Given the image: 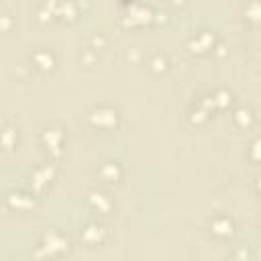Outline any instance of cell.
Segmentation results:
<instances>
[{"mask_svg":"<svg viewBox=\"0 0 261 261\" xmlns=\"http://www.w3.org/2000/svg\"><path fill=\"white\" fill-rule=\"evenodd\" d=\"M71 251V241L65 232L57 230V228H49L45 230L37 245H35V255L37 257H63Z\"/></svg>","mask_w":261,"mask_h":261,"instance_id":"6da1fadb","label":"cell"},{"mask_svg":"<svg viewBox=\"0 0 261 261\" xmlns=\"http://www.w3.org/2000/svg\"><path fill=\"white\" fill-rule=\"evenodd\" d=\"M88 122L100 130H112L120 124V114L110 104H98L88 112Z\"/></svg>","mask_w":261,"mask_h":261,"instance_id":"7a4b0ae2","label":"cell"},{"mask_svg":"<svg viewBox=\"0 0 261 261\" xmlns=\"http://www.w3.org/2000/svg\"><path fill=\"white\" fill-rule=\"evenodd\" d=\"M39 143L49 153L51 159H57L61 155V147L65 143V130L61 126H57V124L43 126L41 133H39Z\"/></svg>","mask_w":261,"mask_h":261,"instance_id":"3957f363","label":"cell"},{"mask_svg":"<svg viewBox=\"0 0 261 261\" xmlns=\"http://www.w3.org/2000/svg\"><path fill=\"white\" fill-rule=\"evenodd\" d=\"M57 175V167H55V161L53 159H47L43 161L41 165H37L31 173V186H33V192H43L51 186V181L55 179Z\"/></svg>","mask_w":261,"mask_h":261,"instance_id":"277c9868","label":"cell"},{"mask_svg":"<svg viewBox=\"0 0 261 261\" xmlns=\"http://www.w3.org/2000/svg\"><path fill=\"white\" fill-rule=\"evenodd\" d=\"M80 239L86 247H100L108 241V228L100 220H90L80 228Z\"/></svg>","mask_w":261,"mask_h":261,"instance_id":"5b68a950","label":"cell"},{"mask_svg":"<svg viewBox=\"0 0 261 261\" xmlns=\"http://www.w3.org/2000/svg\"><path fill=\"white\" fill-rule=\"evenodd\" d=\"M208 232L216 241H228L234 234V220L228 214H214L208 218Z\"/></svg>","mask_w":261,"mask_h":261,"instance_id":"8992f818","label":"cell"},{"mask_svg":"<svg viewBox=\"0 0 261 261\" xmlns=\"http://www.w3.org/2000/svg\"><path fill=\"white\" fill-rule=\"evenodd\" d=\"M186 47L194 55H206V53L214 51V47H216V35H214V31H198V33H194L186 41Z\"/></svg>","mask_w":261,"mask_h":261,"instance_id":"52a82bcc","label":"cell"},{"mask_svg":"<svg viewBox=\"0 0 261 261\" xmlns=\"http://www.w3.org/2000/svg\"><path fill=\"white\" fill-rule=\"evenodd\" d=\"M4 204L12 212H31L35 208V192L27 190H12L6 194Z\"/></svg>","mask_w":261,"mask_h":261,"instance_id":"ba28073f","label":"cell"},{"mask_svg":"<svg viewBox=\"0 0 261 261\" xmlns=\"http://www.w3.org/2000/svg\"><path fill=\"white\" fill-rule=\"evenodd\" d=\"M86 204L94 214H110L114 210V200L104 190H90L86 196Z\"/></svg>","mask_w":261,"mask_h":261,"instance_id":"9c48e42d","label":"cell"},{"mask_svg":"<svg viewBox=\"0 0 261 261\" xmlns=\"http://www.w3.org/2000/svg\"><path fill=\"white\" fill-rule=\"evenodd\" d=\"M31 65L39 71V73H53L57 67V57L51 49L39 47L31 53Z\"/></svg>","mask_w":261,"mask_h":261,"instance_id":"30bf717a","label":"cell"},{"mask_svg":"<svg viewBox=\"0 0 261 261\" xmlns=\"http://www.w3.org/2000/svg\"><path fill=\"white\" fill-rule=\"evenodd\" d=\"M96 175L100 177L102 184H118L124 175V169L120 165V161H114V159H108L104 163H100V167L96 169Z\"/></svg>","mask_w":261,"mask_h":261,"instance_id":"8fae6325","label":"cell"},{"mask_svg":"<svg viewBox=\"0 0 261 261\" xmlns=\"http://www.w3.org/2000/svg\"><path fill=\"white\" fill-rule=\"evenodd\" d=\"M147 67L153 75H163L169 71V57L165 53H153L147 61Z\"/></svg>","mask_w":261,"mask_h":261,"instance_id":"7c38bea8","label":"cell"},{"mask_svg":"<svg viewBox=\"0 0 261 261\" xmlns=\"http://www.w3.org/2000/svg\"><path fill=\"white\" fill-rule=\"evenodd\" d=\"M232 120H234V124H237L239 128H243V130H249V128L255 124V114H253V110H251V108H247V106H241V108H237V110H234V114H232Z\"/></svg>","mask_w":261,"mask_h":261,"instance_id":"4fadbf2b","label":"cell"},{"mask_svg":"<svg viewBox=\"0 0 261 261\" xmlns=\"http://www.w3.org/2000/svg\"><path fill=\"white\" fill-rule=\"evenodd\" d=\"M80 14V6L75 0H59V8H57V16L65 18V20H75Z\"/></svg>","mask_w":261,"mask_h":261,"instance_id":"5bb4252c","label":"cell"},{"mask_svg":"<svg viewBox=\"0 0 261 261\" xmlns=\"http://www.w3.org/2000/svg\"><path fill=\"white\" fill-rule=\"evenodd\" d=\"M16 141H18V135H16V128L10 126L8 122L4 124V130H2V147L6 153H10L14 147H16Z\"/></svg>","mask_w":261,"mask_h":261,"instance_id":"9a60e30c","label":"cell"},{"mask_svg":"<svg viewBox=\"0 0 261 261\" xmlns=\"http://www.w3.org/2000/svg\"><path fill=\"white\" fill-rule=\"evenodd\" d=\"M245 18L255 22V24H261V0H249L247 6H245Z\"/></svg>","mask_w":261,"mask_h":261,"instance_id":"2e32d148","label":"cell"},{"mask_svg":"<svg viewBox=\"0 0 261 261\" xmlns=\"http://www.w3.org/2000/svg\"><path fill=\"white\" fill-rule=\"evenodd\" d=\"M247 155H249V159H251L253 163H261V137H257V139L251 141Z\"/></svg>","mask_w":261,"mask_h":261,"instance_id":"e0dca14e","label":"cell"},{"mask_svg":"<svg viewBox=\"0 0 261 261\" xmlns=\"http://www.w3.org/2000/svg\"><path fill=\"white\" fill-rule=\"evenodd\" d=\"M171 6H184L186 4V0H167Z\"/></svg>","mask_w":261,"mask_h":261,"instance_id":"ac0fdd59","label":"cell"},{"mask_svg":"<svg viewBox=\"0 0 261 261\" xmlns=\"http://www.w3.org/2000/svg\"><path fill=\"white\" fill-rule=\"evenodd\" d=\"M255 190H257V194H259V198H261V177H257V181H255Z\"/></svg>","mask_w":261,"mask_h":261,"instance_id":"d6986e66","label":"cell"}]
</instances>
